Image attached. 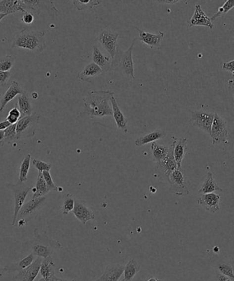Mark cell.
<instances>
[{"mask_svg": "<svg viewBox=\"0 0 234 281\" xmlns=\"http://www.w3.org/2000/svg\"><path fill=\"white\" fill-rule=\"evenodd\" d=\"M166 136H167V133L165 130L164 129H160V130H155L147 135L138 137L135 140V144L137 147L144 146L149 143H153L160 139H164Z\"/></svg>", "mask_w": 234, "mask_h": 281, "instance_id": "cell-25", "label": "cell"}, {"mask_svg": "<svg viewBox=\"0 0 234 281\" xmlns=\"http://www.w3.org/2000/svg\"><path fill=\"white\" fill-rule=\"evenodd\" d=\"M6 16H8V15H4V14H0V21H1V20H2V19H3V18L6 17Z\"/></svg>", "mask_w": 234, "mask_h": 281, "instance_id": "cell-54", "label": "cell"}, {"mask_svg": "<svg viewBox=\"0 0 234 281\" xmlns=\"http://www.w3.org/2000/svg\"><path fill=\"white\" fill-rule=\"evenodd\" d=\"M233 8H234V0H227L224 4L218 8L217 12L210 18L211 21H212V22H214L217 18L223 17Z\"/></svg>", "mask_w": 234, "mask_h": 281, "instance_id": "cell-37", "label": "cell"}, {"mask_svg": "<svg viewBox=\"0 0 234 281\" xmlns=\"http://www.w3.org/2000/svg\"><path fill=\"white\" fill-rule=\"evenodd\" d=\"M21 8L26 12L27 10H47V11H54L58 12L55 7H48L47 3L45 1H37V0H19Z\"/></svg>", "mask_w": 234, "mask_h": 281, "instance_id": "cell-21", "label": "cell"}, {"mask_svg": "<svg viewBox=\"0 0 234 281\" xmlns=\"http://www.w3.org/2000/svg\"><path fill=\"white\" fill-rule=\"evenodd\" d=\"M31 159V155L28 154L21 163L19 176V182H21V183H24L28 180V174L30 169Z\"/></svg>", "mask_w": 234, "mask_h": 281, "instance_id": "cell-35", "label": "cell"}, {"mask_svg": "<svg viewBox=\"0 0 234 281\" xmlns=\"http://www.w3.org/2000/svg\"><path fill=\"white\" fill-rule=\"evenodd\" d=\"M120 281H125L124 279H122V280H121Z\"/></svg>", "mask_w": 234, "mask_h": 281, "instance_id": "cell-57", "label": "cell"}, {"mask_svg": "<svg viewBox=\"0 0 234 281\" xmlns=\"http://www.w3.org/2000/svg\"><path fill=\"white\" fill-rule=\"evenodd\" d=\"M217 281H232V279H230V277L221 273L217 274Z\"/></svg>", "mask_w": 234, "mask_h": 281, "instance_id": "cell-47", "label": "cell"}, {"mask_svg": "<svg viewBox=\"0 0 234 281\" xmlns=\"http://www.w3.org/2000/svg\"><path fill=\"white\" fill-rule=\"evenodd\" d=\"M220 199H221V197L217 193H207V194L202 195L199 198H198L197 204L209 212L215 214L220 209Z\"/></svg>", "mask_w": 234, "mask_h": 281, "instance_id": "cell-14", "label": "cell"}, {"mask_svg": "<svg viewBox=\"0 0 234 281\" xmlns=\"http://www.w3.org/2000/svg\"><path fill=\"white\" fill-rule=\"evenodd\" d=\"M35 234V238L30 245L34 255L46 259L62 248L61 243L49 237L46 232L39 234L36 230Z\"/></svg>", "mask_w": 234, "mask_h": 281, "instance_id": "cell-3", "label": "cell"}, {"mask_svg": "<svg viewBox=\"0 0 234 281\" xmlns=\"http://www.w3.org/2000/svg\"><path fill=\"white\" fill-rule=\"evenodd\" d=\"M21 21H22L24 24L28 25L32 24L34 21V15L33 14L30 13V12H25L22 18H21Z\"/></svg>", "mask_w": 234, "mask_h": 281, "instance_id": "cell-44", "label": "cell"}, {"mask_svg": "<svg viewBox=\"0 0 234 281\" xmlns=\"http://www.w3.org/2000/svg\"><path fill=\"white\" fill-rule=\"evenodd\" d=\"M146 281H160V279L155 278L154 277H151L148 279V280Z\"/></svg>", "mask_w": 234, "mask_h": 281, "instance_id": "cell-53", "label": "cell"}, {"mask_svg": "<svg viewBox=\"0 0 234 281\" xmlns=\"http://www.w3.org/2000/svg\"><path fill=\"white\" fill-rule=\"evenodd\" d=\"M12 76V73L4 72V71H0V87H5L8 83L10 77Z\"/></svg>", "mask_w": 234, "mask_h": 281, "instance_id": "cell-43", "label": "cell"}, {"mask_svg": "<svg viewBox=\"0 0 234 281\" xmlns=\"http://www.w3.org/2000/svg\"><path fill=\"white\" fill-rule=\"evenodd\" d=\"M219 273L230 277V279H233L234 276V268L231 265L228 264H221L218 266Z\"/></svg>", "mask_w": 234, "mask_h": 281, "instance_id": "cell-41", "label": "cell"}, {"mask_svg": "<svg viewBox=\"0 0 234 281\" xmlns=\"http://www.w3.org/2000/svg\"><path fill=\"white\" fill-rule=\"evenodd\" d=\"M103 73L102 69L97 64L91 62L84 68L83 70L78 74V78L82 81L91 83L94 81V78L102 74Z\"/></svg>", "mask_w": 234, "mask_h": 281, "instance_id": "cell-20", "label": "cell"}, {"mask_svg": "<svg viewBox=\"0 0 234 281\" xmlns=\"http://www.w3.org/2000/svg\"><path fill=\"white\" fill-rule=\"evenodd\" d=\"M151 153H152L153 161L155 164H160L164 157L167 156L169 151V146H163L153 142L151 146Z\"/></svg>", "mask_w": 234, "mask_h": 281, "instance_id": "cell-33", "label": "cell"}, {"mask_svg": "<svg viewBox=\"0 0 234 281\" xmlns=\"http://www.w3.org/2000/svg\"><path fill=\"white\" fill-rule=\"evenodd\" d=\"M5 144V137L4 131L0 130V148L4 146Z\"/></svg>", "mask_w": 234, "mask_h": 281, "instance_id": "cell-51", "label": "cell"}, {"mask_svg": "<svg viewBox=\"0 0 234 281\" xmlns=\"http://www.w3.org/2000/svg\"><path fill=\"white\" fill-rule=\"evenodd\" d=\"M214 191H223V189L218 185L213 174L211 172L207 173L205 178L201 189L199 190L200 194H207V193H214Z\"/></svg>", "mask_w": 234, "mask_h": 281, "instance_id": "cell-29", "label": "cell"}, {"mask_svg": "<svg viewBox=\"0 0 234 281\" xmlns=\"http://www.w3.org/2000/svg\"><path fill=\"white\" fill-rule=\"evenodd\" d=\"M119 34L117 32L110 31L108 30H103L99 32L97 40L99 44L108 51L112 59H115L117 51V40Z\"/></svg>", "mask_w": 234, "mask_h": 281, "instance_id": "cell-8", "label": "cell"}, {"mask_svg": "<svg viewBox=\"0 0 234 281\" xmlns=\"http://www.w3.org/2000/svg\"><path fill=\"white\" fill-rule=\"evenodd\" d=\"M228 88L231 91L232 96L234 99V80H230L228 81Z\"/></svg>", "mask_w": 234, "mask_h": 281, "instance_id": "cell-50", "label": "cell"}, {"mask_svg": "<svg viewBox=\"0 0 234 281\" xmlns=\"http://www.w3.org/2000/svg\"><path fill=\"white\" fill-rule=\"evenodd\" d=\"M16 128H17V123L11 125L4 130L5 144H11L18 140Z\"/></svg>", "mask_w": 234, "mask_h": 281, "instance_id": "cell-38", "label": "cell"}, {"mask_svg": "<svg viewBox=\"0 0 234 281\" xmlns=\"http://www.w3.org/2000/svg\"><path fill=\"white\" fill-rule=\"evenodd\" d=\"M210 137L213 145L224 144L228 140V132L226 121L217 113L214 115Z\"/></svg>", "mask_w": 234, "mask_h": 281, "instance_id": "cell-6", "label": "cell"}, {"mask_svg": "<svg viewBox=\"0 0 234 281\" xmlns=\"http://www.w3.org/2000/svg\"><path fill=\"white\" fill-rule=\"evenodd\" d=\"M140 268L141 265L139 262H137L135 259H130L125 266L124 271H123L124 279H123L125 281H131L135 275L139 273Z\"/></svg>", "mask_w": 234, "mask_h": 281, "instance_id": "cell-32", "label": "cell"}, {"mask_svg": "<svg viewBox=\"0 0 234 281\" xmlns=\"http://www.w3.org/2000/svg\"><path fill=\"white\" fill-rule=\"evenodd\" d=\"M102 1L98 0H75L73 1V6L78 11L89 10L101 4Z\"/></svg>", "mask_w": 234, "mask_h": 281, "instance_id": "cell-34", "label": "cell"}, {"mask_svg": "<svg viewBox=\"0 0 234 281\" xmlns=\"http://www.w3.org/2000/svg\"><path fill=\"white\" fill-rule=\"evenodd\" d=\"M136 30L139 32V39L141 42L147 45L150 48H161V42L164 39V33L163 32L160 31L158 34L149 33V32H144L140 28L135 27Z\"/></svg>", "mask_w": 234, "mask_h": 281, "instance_id": "cell-15", "label": "cell"}, {"mask_svg": "<svg viewBox=\"0 0 234 281\" xmlns=\"http://www.w3.org/2000/svg\"><path fill=\"white\" fill-rule=\"evenodd\" d=\"M46 197L41 198H32L29 202L24 204L21 207L19 214H18L17 220H24L26 223L30 220L33 215L35 214L39 209H41L46 201Z\"/></svg>", "mask_w": 234, "mask_h": 281, "instance_id": "cell-11", "label": "cell"}, {"mask_svg": "<svg viewBox=\"0 0 234 281\" xmlns=\"http://www.w3.org/2000/svg\"><path fill=\"white\" fill-rule=\"evenodd\" d=\"M33 166L36 169L38 170L39 172L43 173L44 171H50L51 169V164H47L44 161L39 160V159H33L32 161Z\"/></svg>", "mask_w": 234, "mask_h": 281, "instance_id": "cell-40", "label": "cell"}, {"mask_svg": "<svg viewBox=\"0 0 234 281\" xmlns=\"http://www.w3.org/2000/svg\"><path fill=\"white\" fill-rule=\"evenodd\" d=\"M223 69L229 71L232 73V76H234V60L232 61L225 62L222 66Z\"/></svg>", "mask_w": 234, "mask_h": 281, "instance_id": "cell-45", "label": "cell"}, {"mask_svg": "<svg viewBox=\"0 0 234 281\" xmlns=\"http://www.w3.org/2000/svg\"><path fill=\"white\" fill-rule=\"evenodd\" d=\"M24 92V91L21 89L19 82L12 81L10 87L7 89L6 93L3 95L1 101H0V112H2L7 104L10 103L16 96H19Z\"/></svg>", "mask_w": 234, "mask_h": 281, "instance_id": "cell-22", "label": "cell"}, {"mask_svg": "<svg viewBox=\"0 0 234 281\" xmlns=\"http://www.w3.org/2000/svg\"><path fill=\"white\" fill-rule=\"evenodd\" d=\"M158 3H166V4H175L179 2V0H159Z\"/></svg>", "mask_w": 234, "mask_h": 281, "instance_id": "cell-49", "label": "cell"}, {"mask_svg": "<svg viewBox=\"0 0 234 281\" xmlns=\"http://www.w3.org/2000/svg\"><path fill=\"white\" fill-rule=\"evenodd\" d=\"M190 27L193 26H205L210 28V30L213 29V23L211 21L210 17L203 12L200 5H196L194 15L191 18Z\"/></svg>", "mask_w": 234, "mask_h": 281, "instance_id": "cell-18", "label": "cell"}, {"mask_svg": "<svg viewBox=\"0 0 234 281\" xmlns=\"http://www.w3.org/2000/svg\"><path fill=\"white\" fill-rule=\"evenodd\" d=\"M22 12L19 0H1L0 1V14L9 15L15 12Z\"/></svg>", "mask_w": 234, "mask_h": 281, "instance_id": "cell-28", "label": "cell"}, {"mask_svg": "<svg viewBox=\"0 0 234 281\" xmlns=\"http://www.w3.org/2000/svg\"><path fill=\"white\" fill-rule=\"evenodd\" d=\"M15 47L41 53L46 47L45 32L24 28L15 36L12 48Z\"/></svg>", "mask_w": 234, "mask_h": 281, "instance_id": "cell-2", "label": "cell"}, {"mask_svg": "<svg viewBox=\"0 0 234 281\" xmlns=\"http://www.w3.org/2000/svg\"><path fill=\"white\" fill-rule=\"evenodd\" d=\"M171 191L178 196H187L190 193L183 169L177 168L167 178Z\"/></svg>", "mask_w": 234, "mask_h": 281, "instance_id": "cell-5", "label": "cell"}, {"mask_svg": "<svg viewBox=\"0 0 234 281\" xmlns=\"http://www.w3.org/2000/svg\"><path fill=\"white\" fill-rule=\"evenodd\" d=\"M33 196L32 198H41L44 197L49 192L47 184L45 181L42 173L39 172L37 176L35 187L33 188Z\"/></svg>", "mask_w": 234, "mask_h": 281, "instance_id": "cell-31", "label": "cell"}, {"mask_svg": "<svg viewBox=\"0 0 234 281\" xmlns=\"http://www.w3.org/2000/svg\"><path fill=\"white\" fill-rule=\"evenodd\" d=\"M38 281H46V279L43 278V277H42V278H41L40 279H39V280Z\"/></svg>", "mask_w": 234, "mask_h": 281, "instance_id": "cell-55", "label": "cell"}, {"mask_svg": "<svg viewBox=\"0 0 234 281\" xmlns=\"http://www.w3.org/2000/svg\"><path fill=\"white\" fill-rule=\"evenodd\" d=\"M35 259V255L33 252L27 256L22 260L17 263H12V264H7L3 268V271L8 273H15V272H19L21 270L25 269L27 267L30 266Z\"/></svg>", "mask_w": 234, "mask_h": 281, "instance_id": "cell-27", "label": "cell"}, {"mask_svg": "<svg viewBox=\"0 0 234 281\" xmlns=\"http://www.w3.org/2000/svg\"><path fill=\"white\" fill-rule=\"evenodd\" d=\"M40 116L36 113L21 118L17 123L18 140L28 139L34 137L38 126Z\"/></svg>", "mask_w": 234, "mask_h": 281, "instance_id": "cell-4", "label": "cell"}, {"mask_svg": "<svg viewBox=\"0 0 234 281\" xmlns=\"http://www.w3.org/2000/svg\"><path fill=\"white\" fill-rule=\"evenodd\" d=\"M110 101L112 103V116H113L117 128L121 131L127 133L128 132V119L125 117L124 114L119 108L117 100L114 97V95L110 98Z\"/></svg>", "mask_w": 234, "mask_h": 281, "instance_id": "cell-19", "label": "cell"}, {"mask_svg": "<svg viewBox=\"0 0 234 281\" xmlns=\"http://www.w3.org/2000/svg\"><path fill=\"white\" fill-rule=\"evenodd\" d=\"M11 125L12 124H10L8 121H3L2 122L0 123V130H1V131H4L6 129L11 126Z\"/></svg>", "mask_w": 234, "mask_h": 281, "instance_id": "cell-48", "label": "cell"}, {"mask_svg": "<svg viewBox=\"0 0 234 281\" xmlns=\"http://www.w3.org/2000/svg\"><path fill=\"white\" fill-rule=\"evenodd\" d=\"M55 281H77L76 279H71V280H68V279L59 278V277H55Z\"/></svg>", "mask_w": 234, "mask_h": 281, "instance_id": "cell-52", "label": "cell"}, {"mask_svg": "<svg viewBox=\"0 0 234 281\" xmlns=\"http://www.w3.org/2000/svg\"><path fill=\"white\" fill-rule=\"evenodd\" d=\"M73 212L77 219L81 222L83 225H86L87 222L90 220H94L95 217L94 211L91 210L85 201L81 200H75Z\"/></svg>", "mask_w": 234, "mask_h": 281, "instance_id": "cell-12", "label": "cell"}, {"mask_svg": "<svg viewBox=\"0 0 234 281\" xmlns=\"http://www.w3.org/2000/svg\"><path fill=\"white\" fill-rule=\"evenodd\" d=\"M16 107L19 109L21 112V117L33 114V105L30 101V97L26 92L19 95L18 97V101L16 104Z\"/></svg>", "mask_w": 234, "mask_h": 281, "instance_id": "cell-26", "label": "cell"}, {"mask_svg": "<svg viewBox=\"0 0 234 281\" xmlns=\"http://www.w3.org/2000/svg\"><path fill=\"white\" fill-rule=\"evenodd\" d=\"M232 281H234V278L232 279Z\"/></svg>", "mask_w": 234, "mask_h": 281, "instance_id": "cell-56", "label": "cell"}, {"mask_svg": "<svg viewBox=\"0 0 234 281\" xmlns=\"http://www.w3.org/2000/svg\"><path fill=\"white\" fill-rule=\"evenodd\" d=\"M43 259L41 257L37 258L33 261V264L27 267L25 269L18 272L15 276L16 281H34L40 271L41 264Z\"/></svg>", "mask_w": 234, "mask_h": 281, "instance_id": "cell-13", "label": "cell"}, {"mask_svg": "<svg viewBox=\"0 0 234 281\" xmlns=\"http://www.w3.org/2000/svg\"><path fill=\"white\" fill-rule=\"evenodd\" d=\"M125 266L113 264L106 266L103 275L94 281H119L124 271Z\"/></svg>", "mask_w": 234, "mask_h": 281, "instance_id": "cell-17", "label": "cell"}, {"mask_svg": "<svg viewBox=\"0 0 234 281\" xmlns=\"http://www.w3.org/2000/svg\"><path fill=\"white\" fill-rule=\"evenodd\" d=\"M10 115L14 116V117H17L18 119H20L21 117V114L20 112H19V109L17 107H14L9 112V114Z\"/></svg>", "mask_w": 234, "mask_h": 281, "instance_id": "cell-46", "label": "cell"}, {"mask_svg": "<svg viewBox=\"0 0 234 281\" xmlns=\"http://www.w3.org/2000/svg\"><path fill=\"white\" fill-rule=\"evenodd\" d=\"M39 273L44 279L50 278L55 275V263L51 256L46 259H43Z\"/></svg>", "mask_w": 234, "mask_h": 281, "instance_id": "cell-30", "label": "cell"}, {"mask_svg": "<svg viewBox=\"0 0 234 281\" xmlns=\"http://www.w3.org/2000/svg\"><path fill=\"white\" fill-rule=\"evenodd\" d=\"M15 57L12 55L0 57V71L9 72L15 63Z\"/></svg>", "mask_w": 234, "mask_h": 281, "instance_id": "cell-36", "label": "cell"}, {"mask_svg": "<svg viewBox=\"0 0 234 281\" xmlns=\"http://www.w3.org/2000/svg\"><path fill=\"white\" fill-rule=\"evenodd\" d=\"M10 189L14 193L15 197V211H14L13 218H12V225H15L18 214L20 211L21 207L24 205L25 200H26L28 193L31 190L32 188L27 187L24 183L18 182L15 185H10Z\"/></svg>", "mask_w": 234, "mask_h": 281, "instance_id": "cell-9", "label": "cell"}, {"mask_svg": "<svg viewBox=\"0 0 234 281\" xmlns=\"http://www.w3.org/2000/svg\"><path fill=\"white\" fill-rule=\"evenodd\" d=\"M42 174L49 191H58V187L55 185L50 171H44Z\"/></svg>", "mask_w": 234, "mask_h": 281, "instance_id": "cell-42", "label": "cell"}, {"mask_svg": "<svg viewBox=\"0 0 234 281\" xmlns=\"http://www.w3.org/2000/svg\"><path fill=\"white\" fill-rule=\"evenodd\" d=\"M173 141L172 144L170 145L169 146V151L167 156L164 157L163 160L157 164L158 167L161 169L164 173H165L167 178L169 177V175L173 172L174 170H176L178 168V165L176 160H175L174 155H173V150H174L175 146V139L173 138Z\"/></svg>", "mask_w": 234, "mask_h": 281, "instance_id": "cell-16", "label": "cell"}, {"mask_svg": "<svg viewBox=\"0 0 234 281\" xmlns=\"http://www.w3.org/2000/svg\"><path fill=\"white\" fill-rule=\"evenodd\" d=\"M75 205V200L73 195L68 193L64 200L63 205L62 206V214L68 215L69 212L73 210Z\"/></svg>", "mask_w": 234, "mask_h": 281, "instance_id": "cell-39", "label": "cell"}, {"mask_svg": "<svg viewBox=\"0 0 234 281\" xmlns=\"http://www.w3.org/2000/svg\"><path fill=\"white\" fill-rule=\"evenodd\" d=\"M92 60L93 62L97 64L103 72H108L112 68L110 58L104 56L96 45L93 46Z\"/></svg>", "mask_w": 234, "mask_h": 281, "instance_id": "cell-23", "label": "cell"}, {"mask_svg": "<svg viewBox=\"0 0 234 281\" xmlns=\"http://www.w3.org/2000/svg\"><path fill=\"white\" fill-rule=\"evenodd\" d=\"M214 115L215 113L203 111H192L191 112V122L193 126L210 135Z\"/></svg>", "mask_w": 234, "mask_h": 281, "instance_id": "cell-7", "label": "cell"}, {"mask_svg": "<svg viewBox=\"0 0 234 281\" xmlns=\"http://www.w3.org/2000/svg\"><path fill=\"white\" fill-rule=\"evenodd\" d=\"M137 38L132 41L130 47L122 53V55L119 60L116 67H119L123 74L126 76L130 77L132 79H135V69H134L133 58H132V52H133L134 46Z\"/></svg>", "mask_w": 234, "mask_h": 281, "instance_id": "cell-10", "label": "cell"}, {"mask_svg": "<svg viewBox=\"0 0 234 281\" xmlns=\"http://www.w3.org/2000/svg\"><path fill=\"white\" fill-rule=\"evenodd\" d=\"M175 139L174 155L175 160H176L178 168H182V163L185 158L186 153L187 152V138L184 137L181 139Z\"/></svg>", "mask_w": 234, "mask_h": 281, "instance_id": "cell-24", "label": "cell"}, {"mask_svg": "<svg viewBox=\"0 0 234 281\" xmlns=\"http://www.w3.org/2000/svg\"><path fill=\"white\" fill-rule=\"evenodd\" d=\"M114 95L111 91L93 90L84 98V110L81 114L89 118L104 117L112 115L109 101Z\"/></svg>", "mask_w": 234, "mask_h": 281, "instance_id": "cell-1", "label": "cell"}]
</instances>
